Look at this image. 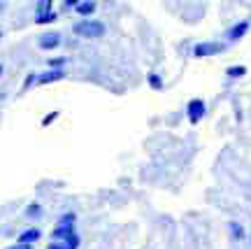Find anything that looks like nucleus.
<instances>
[{
    "instance_id": "nucleus-1",
    "label": "nucleus",
    "mask_w": 251,
    "mask_h": 249,
    "mask_svg": "<svg viewBox=\"0 0 251 249\" xmlns=\"http://www.w3.org/2000/svg\"><path fill=\"white\" fill-rule=\"evenodd\" d=\"M72 33L79 37H102L105 35V24L98 19H81L72 26Z\"/></svg>"
},
{
    "instance_id": "nucleus-2",
    "label": "nucleus",
    "mask_w": 251,
    "mask_h": 249,
    "mask_svg": "<svg viewBox=\"0 0 251 249\" xmlns=\"http://www.w3.org/2000/svg\"><path fill=\"white\" fill-rule=\"evenodd\" d=\"M75 221H77V217H75L72 212L63 214L61 221H58V226L51 231V240L54 242H65L70 235H75Z\"/></svg>"
},
{
    "instance_id": "nucleus-3",
    "label": "nucleus",
    "mask_w": 251,
    "mask_h": 249,
    "mask_svg": "<svg viewBox=\"0 0 251 249\" xmlns=\"http://www.w3.org/2000/svg\"><path fill=\"white\" fill-rule=\"evenodd\" d=\"M226 49V42H219V40H207V42H200V45L193 47V56L196 58H205V56H216Z\"/></svg>"
},
{
    "instance_id": "nucleus-4",
    "label": "nucleus",
    "mask_w": 251,
    "mask_h": 249,
    "mask_svg": "<svg viewBox=\"0 0 251 249\" xmlns=\"http://www.w3.org/2000/svg\"><path fill=\"white\" fill-rule=\"evenodd\" d=\"M207 114V103L202 98H193L188 100L186 105V119L191 121V124H200L202 119H205Z\"/></svg>"
},
{
    "instance_id": "nucleus-5",
    "label": "nucleus",
    "mask_w": 251,
    "mask_h": 249,
    "mask_svg": "<svg viewBox=\"0 0 251 249\" xmlns=\"http://www.w3.org/2000/svg\"><path fill=\"white\" fill-rule=\"evenodd\" d=\"M249 28H251V21L249 19H242V21L233 24V26L226 30V40H228V42H237V40H242V37L249 33Z\"/></svg>"
},
{
    "instance_id": "nucleus-6",
    "label": "nucleus",
    "mask_w": 251,
    "mask_h": 249,
    "mask_svg": "<svg viewBox=\"0 0 251 249\" xmlns=\"http://www.w3.org/2000/svg\"><path fill=\"white\" fill-rule=\"evenodd\" d=\"M37 45H40V49H56V47L61 45V35L58 33H42V35L37 37Z\"/></svg>"
},
{
    "instance_id": "nucleus-7",
    "label": "nucleus",
    "mask_w": 251,
    "mask_h": 249,
    "mask_svg": "<svg viewBox=\"0 0 251 249\" xmlns=\"http://www.w3.org/2000/svg\"><path fill=\"white\" fill-rule=\"evenodd\" d=\"M65 77V72L63 70H47V72H42V75H37V84H51V82H58V80H63Z\"/></svg>"
},
{
    "instance_id": "nucleus-8",
    "label": "nucleus",
    "mask_w": 251,
    "mask_h": 249,
    "mask_svg": "<svg viewBox=\"0 0 251 249\" xmlns=\"http://www.w3.org/2000/svg\"><path fill=\"white\" fill-rule=\"evenodd\" d=\"M96 9H98V5H96L93 0H79V2H77V7H75V12H77L79 17H91Z\"/></svg>"
},
{
    "instance_id": "nucleus-9",
    "label": "nucleus",
    "mask_w": 251,
    "mask_h": 249,
    "mask_svg": "<svg viewBox=\"0 0 251 249\" xmlns=\"http://www.w3.org/2000/svg\"><path fill=\"white\" fill-rule=\"evenodd\" d=\"M40 238H42L40 228H28V231H24L19 235V245H33V242H37Z\"/></svg>"
},
{
    "instance_id": "nucleus-10",
    "label": "nucleus",
    "mask_w": 251,
    "mask_h": 249,
    "mask_svg": "<svg viewBox=\"0 0 251 249\" xmlns=\"http://www.w3.org/2000/svg\"><path fill=\"white\" fill-rule=\"evenodd\" d=\"M54 2L51 0H42V2H37V7H35V19L37 17H47L49 12H54Z\"/></svg>"
},
{
    "instance_id": "nucleus-11",
    "label": "nucleus",
    "mask_w": 251,
    "mask_h": 249,
    "mask_svg": "<svg viewBox=\"0 0 251 249\" xmlns=\"http://www.w3.org/2000/svg\"><path fill=\"white\" fill-rule=\"evenodd\" d=\"M244 75H247V68H244V65H230V68L226 70V77H228V80H240Z\"/></svg>"
},
{
    "instance_id": "nucleus-12",
    "label": "nucleus",
    "mask_w": 251,
    "mask_h": 249,
    "mask_svg": "<svg viewBox=\"0 0 251 249\" xmlns=\"http://www.w3.org/2000/svg\"><path fill=\"white\" fill-rule=\"evenodd\" d=\"M147 82H149V86H151L153 91H163V80H161V75H156V72H149L147 75Z\"/></svg>"
},
{
    "instance_id": "nucleus-13",
    "label": "nucleus",
    "mask_w": 251,
    "mask_h": 249,
    "mask_svg": "<svg viewBox=\"0 0 251 249\" xmlns=\"http://www.w3.org/2000/svg\"><path fill=\"white\" fill-rule=\"evenodd\" d=\"M230 235L233 240H244V228L237 221H230Z\"/></svg>"
},
{
    "instance_id": "nucleus-14",
    "label": "nucleus",
    "mask_w": 251,
    "mask_h": 249,
    "mask_svg": "<svg viewBox=\"0 0 251 249\" xmlns=\"http://www.w3.org/2000/svg\"><path fill=\"white\" fill-rule=\"evenodd\" d=\"M56 19H58V14H56V12H49L47 17H37V19H35V24H40V26H45V24H54Z\"/></svg>"
},
{
    "instance_id": "nucleus-15",
    "label": "nucleus",
    "mask_w": 251,
    "mask_h": 249,
    "mask_svg": "<svg viewBox=\"0 0 251 249\" xmlns=\"http://www.w3.org/2000/svg\"><path fill=\"white\" fill-rule=\"evenodd\" d=\"M26 214H28V217H42V205L30 203V205L26 207Z\"/></svg>"
},
{
    "instance_id": "nucleus-16",
    "label": "nucleus",
    "mask_w": 251,
    "mask_h": 249,
    "mask_svg": "<svg viewBox=\"0 0 251 249\" xmlns=\"http://www.w3.org/2000/svg\"><path fill=\"white\" fill-rule=\"evenodd\" d=\"M63 245H65V249H77V247H79V235H77V233H75V235H70V238L63 242Z\"/></svg>"
},
{
    "instance_id": "nucleus-17",
    "label": "nucleus",
    "mask_w": 251,
    "mask_h": 249,
    "mask_svg": "<svg viewBox=\"0 0 251 249\" xmlns=\"http://www.w3.org/2000/svg\"><path fill=\"white\" fill-rule=\"evenodd\" d=\"M56 119H58V112L54 110V112H49V114H47L45 119H42V126H49L51 121H56Z\"/></svg>"
},
{
    "instance_id": "nucleus-18",
    "label": "nucleus",
    "mask_w": 251,
    "mask_h": 249,
    "mask_svg": "<svg viewBox=\"0 0 251 249\" xmlns=\"http://www.w3.org/2000/svg\"><path fill=\"white\" fill-rule=\"evenodd\" d=\"M47 249H65V245H63V242H51Z\"/></svg>"
},
{
    "instance_id": "nucleus-19",
    "label": "nucleus",
    "mask_w": 251,
    "mask_h": 249,
    "mask_svg": "<svg viewBox=\"0 0 251 249\" xmlns=\"http://www.w3.org/2000/svg\"><path fill=\"white\" fill-rule=\"evenodd\" d=\"M7 249H33V247H30V245H19L17 242V245H12V247H7Z\"/></svg>"
},
{
    "instance_id": "nucleus-20",
    "label": "nucleus",
    "mask_w": 251,
    "mask_h": 249,
    "mask_svg": "<svg viewBox=\"0 0 251 249\" xmlns=\"http://www.w3.org/2000/svg\"><path fill=\"white\" fill-rule=\"evenodd\" d=\"M5 5H7V2H0V12H2V9H5Z\"/></svg>"
},
{
    "instance_id": "nucleus-21",
    "label": "nucleus",
    "mask_w": 251,
    "mask_h": 249,
    "mask_svg": "<svg viewBox=\"0 0 251 249\" xmlns=\"http://www.w3.org/2000/svg\"><path fill=\"white\" fill-rule=\"evenodd\" d=\"M0 75H2V65H0Z\"/></svg>"
}]
</instances>
